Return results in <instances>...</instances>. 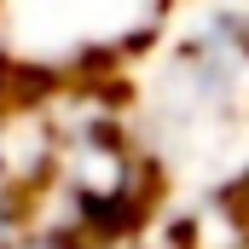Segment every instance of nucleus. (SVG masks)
Masks as SVG:
<instances>
[{
    "instance_id": "f257e3e1",
    "label": "nucleus",
    "mask_w": 249,
    "mask_h": 249,
    "mask_svg": "<svg viewBox=\"0 0 249 249\" xmlns=\"http://www.w3.org/2000/svg\"><path fill=\"white\" fill-rule=\"evenodd\" d=\"M0 249H99L93 238H81V232H70V226H23L12 244Z\"/></svg>"
},
{
    "instance_id": "f03ea898",
    "label": "nucleus",
    "mask_w": 249,
    "mask_h": 249,
    "mask_svg": "<svg viewBox=\"0 0 249 249\" xmlns=\"http://www.w3.org/2000/svg\"><path fill=\"white\" fill-rule=\"evenodd\" d=\"M99 249H180V244H162V238H151V232H127L116 244H99Z\"/></svg>"
}]
</instances>
